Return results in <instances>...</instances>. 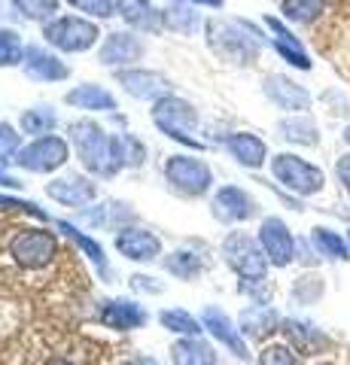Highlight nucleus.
I'll return each instance as SVG.
<instances>
[{
  "instance_id": "19",
  "label": "nucleus",
  "mask_w": 350,
  "mask_h": 365,
  "mask_svg": "<svg viewBox=\"0 0 350 365\" xmlns=\"http://www.w3.org/2000/svg\"><path fill=\"white\" fill-rule=\"evenodd\" d=\"M116 83L125 88L131 98H140V101H159L168 95V88H171V83L155 71H119Z\"/></svg>"
},
{
  "instance_id": "5",
  "label": "nucleus",
  "mask_w": 350,
  "mask_h": 365,
  "mask_svg": "<svg viewBox=\"0 0 350 365\" xmlns=\"http://www.w3.org/2000/svg\"><path fill=\"white\" fill-rule=\"evenodd\" d=\"M101 31L92 19H76V16H58L46 21L43 28V40L58 52H86L98 43Z\"/></svg>"
},
{
  "instance_id": "33",
  "label": "nucleus",
  "mask_w": 350,
  "mask_h": 365,
  "mask_svg": "<svg viewBox=\"0 0 350 365\" xmlns=\"http://www.w3.org/2000/svg\"><path fill=\"white\" fill-rule=\"evenodd\" d=\"M284 19L296 21V25H311L317 21L326 9V0H284Z\"/></svg>"
},
{
  "instance_id": "50",
  "label": "nucleus",
  "mask_w": 350,
  "mask_h": 365,
  "mask_svg": "<svg viewBox=\"0 0 350 365\" xmlns=\"http://www.w3.org/2000/svg\"><path fill=\"white\" fill-rule=\"evenodd\" d=\"M323 365H332V362H323Z\"/></svg>"
},
{
  "instance_id": "1",
  "label": "nucleus",
  "mask_w": 350,
  "mask_h": 365,
  "mask_svg": "<svg viewBox=\"0 0 350 365\" xmlns=\"http://www.w3.org/2000/svg\"><path fill=\"white\" fill-rule=\"evenodd\" d=\"M67 140L73 143L83 168L92 170L95 177H116L122 168H128L125 137L104 134V128L92 119H76L67 125Z\"/></svg>"
},
{
  "instance_id": "20",
  "label": "nucleus",
  "mask_w": 350,
  "mask_h": 365,
  "mask_svg": "<svg viewBox=\"0 0 350 365\" xmlns=\"http://www.w3.org/2000/svg\"><path fill=\"white\" fill-rule=\"evenodd\" d=\"M222 146H225V153H229L241 168H250V170L262 168L265 158H268L265 140H259L256 134H247V131L225 134V137H222Z\"/></svg>"
},
{
  "instance_id": "14",
  "label": "nucleus",
  "mask_w": 350,
  "mask_h": 365,
  "mask_svg": "<svg viewBox=\"0 0 350 365\" xmlns=\"http://www.w3.org/2000/svg\"><path fill=\"white\" fill-rule=\"evenodd\" d=\"M116 250L131 262H155L162 253V244H159V237L153 232H146V228L125 225V228H119V235H116Z\"/></svg>"
},
{
  "instance_id": "32",
  "label": "nucleus",
  "mask_w": 350,
  "mask_h": 365,
  "mask_svg": "<svg viewBox=\"0 0 350 365\" xmlns=\"http://www.w3.org/2000/svg\"><path fill=\"white\" fill-rule=\"evenodd\" d=\"M284 332L289 335V341H292V344H296L302 353H314L317 347L326 344V338L317 332V329L308 326V323H299V319H287V323H284Z\"/></svg>"
},
{
  "instance_id": "37",
  "label": "nucleus",
  "mask_w": 350,
  "mask_h": 365,
  "mask_svg": "<svg viewBox=\"0 0 350 365\" xmlns=\"http://www.w3.org/2000/svg\"><path fill=\"white\" fill-rule=\"evenodd\" d=\"M21 134L13 128V125H6V122H0V165H16V158L21 153Z\"/></svg>"
},
{
  "instance_id": "44",
  "label": "nucleus",
  "mask_w": 350,
  "mask_h": 365,
  "mask_svg": "<svg viewBox=\"0 0 350 365\" xmlns=\"http://www.w3.org/2000/svg\"><path fill=\"white\" fill-rule=\"evenodd\" d=\"M335 174H338V180H341L344 192L350 195V155H341V158H338V165H335Z\"/></svg>"
},
{
  "instance_id": "41",
  "label": "nucleus",
  "mask_w": 350,
  "mask_h": 365,
  "mask_svg": "<svg viewBox=\"0 0 350 365\" xmlns=\"http://www.w3.org/2000/svg\"><path fill=\"white\" fill-rule=\"evenodd\" d=\"M122 137H125V158H128V168H140V165H143V155H146L143 143H140L134 134H122Z\"/></svg>"
},
{
  "instance_id": "12",
  "label": "nucleus",
  "mask_w": 350,
  "mask_h": 365,
  "mask_svg": "<svg viewBox=\"0 0 350 365\" xmlns=\"http://www.w3.org/2000/svg\"><path fill=\"white\" fill-rule=\"evenodd\" d=\"M210 213L217 216L220 222L235 225V222H247V220H250V216L256 213V204H253V198L247 195L244 189L222 186L217 195H213V201H210Z\"/></svg>"
},
{
  "instance_id": "3",
  "label": "nucleus",
  "mask_w": 350,
  "mask_h": 365,
  "mask_svg": "<svg viewBox=\"0 0 350 365\" xmlns=\"http://www.w3.org/2000/svg\"><path fill=\"white\" fill-rule=\"evenodd\" d=\"M153 125L162 134H168L171 140L192 146V150H201V143L195 140V128H198V113L195 107L183 98L165 95L153 104Z\"/></svg>"
},
{
  "instance_id": "29",
  "label": "nucleus",
  "mask_w": 350,
  "mask_h": 365,
  "mask_svg": "<svg viewBox=\"0 0 350 365\" xmlns=\"http://www.w3.org/2000/svg\"><path fill=\"white\" fill-rule=\"evenodd\" d=\"M159 323L168 329V332L183 335V338H198L201 332H205L201 319H195L189 311H180V307H174V311H162L159 314Z\"/></svg>"
},
{
  "instance_id": "36",
  "label": "nucleus",
  "mask_w": 350,
  "mask_h": 365,
  "mask_svg": "<svg viewBox=\"0 0 350 365\" xmlns=\"http://www.w3.org/2000/svg\"><path fill=\"white\" fill-rule=\"evenodd\" d=\"M25 61V46L21 37L9 28H0V67H16Z\"/></svg>"
},
{
  "instance_id": "43",
  "label": "nucleus",
  "mask_w": 350,
  "mask_h": 365,
  "mask_svg": "<svg viewBox=\"0 0 350 365\" xmlns=\"http://www.w3.org/2000/svg\"><path fill=\"white\" fill-rule=\"evenodd\" d=\"M131 289H134V292L159 295L165 287H162V283H153V277H146V274H134V277H131Z\"/></svg>"
},
{
  "instance_id": "7",
  "label": "nucleus",
  "mask_w": 350,
  "mask_h": 365,
  "mask_svg": "<svg viewBox=\"0 0 350 365\" xmlns=\"http://www.w3.org/2000/svg\"><path fill=\"white\" fill-rule=\"evenodd\" d=\"M271 170H274L277 182H284L289 192H296V195H302V198L317 195V192L323 189V182H326L320 168L308 165L304 158L292 155V153H280V155L271 158Z\"/></svg>"
},
{
  "instance_id": "46",
  "label": "nucleus",
  "mask_w": 350,
  "mask_h": 365,
  "mask_svg": "<svg viewBox=\"0 0 350 365\" xmlns=\"http://www.w3.org/2000/svg\"><path fill=\"white\" fill-rule=\"evenodd\" d=\"M183 4H201V6H213V9H220V6H222V0H183Z\"/></svg>"
},
{
  "instance_id": "22",
  "label": "nucleus",
  "mask_w": 350,
  "mask_h": 365,
  "mask_svg": "<svg viewBox=\"0 0 350 365\" xmlns=\"http://www.w3.org/2000/svg\"><path fill=\"white\" fill-rule=\"evenodd\" d=\"M64 101L71 107H76V110H92V113H110V110H116V98H113L104 86H95V83H83V86L71 88L64 95Z\"/></svg>"
},
{
  "instance_id": "31",
  "label": "nucleus",
  "mask_w": 350,
  "mask_h": 365,
  "mask_svg": "<svg viewBox=\"0 0 350 365\" xmlns=\"http://www.w3.org/2000/svg\"><path fill=\"white\" fill-rule=\"evenodd\" d=\"M162 21H165V28H171L177 34H195L201 28V16L189 4H177V6L162 9Z\"/></svg>"
},
{
  "instance_id": "9",
  "label": "nucleus",
  "mask_w": 350,
  "mask_h": 365,
  "mask_svg": "<svg viewBox=\"0 0 350 365\" xmlns=\"http://www.w3.org/2000/svg\"><path fill=\"white\" fill-rule=\"evenodd\" d=\"M67 155H71V150H67L64 137L46 134V137H34L28 146H21L16 165L31 170V174H52V170H58L67 162Z\"/></svg>"
},
{
  "instance_id": "15",
  "label": "nucleus",
  "mask_w": 350,
  "mask_h": 365,
  "mask_svg": "<svg viewBox=\"0 0 350 365\" xmlns=\"http://www.w3.org/2000/svg\"><path fill=\"white\" fill-rule=\"evenodd\" d=\"M201 326H205L207 332L220 341V344L229 347L238 359H244V362L253 359L250 350H247V341H244V335H241V329L235 326L232 319L220 311V307H205V314H201Z\"/></svg>"
},
{
  "instance_id": "47",
  "label": "nucleus",
  "mask_w": 350,
  "mask_h": 365,
  "mask_svg": "<svg viewBox=\"0 0 350 365\" xmlns=\"http://www.w3.org/2000/svg\"><path fill=\"white\" fill-rule=\"evenodd\" d=\"M128 365H162L159 359H153V356H138V359H131Z\"/></svg>"
},
{
  "instance_id": "11",
  "label": "nucleus",
  "mask_w": 350,
  "mask_h": 365,
  "mask_svg": "<svg viewBox=\"0 0 350 365\" xmlns=\"http://www.w3.org/2000/svg\"><path fill=\"white\" fill-rule=\"evenodd\" d=\"M46 195L61 204V207H86L98 198V186L92 180H86L80 174H67V177H55L52 182H46Z\"/></svg>"
},
{
  "instance_id": "21",
  "label": "nucleus",
  "mask_w": 350,
  "mask_h": 365,
  "mask_svg": "<svg viewBox=\"0 0 350 365\" xmlns=\"http://www.w3.org/2000/svg\"><path fill=\"white\" fill-rule=\"evenodd\" d=\"M116 13L125 25L138 28L143 34H155V31L165 28L162 9H155L150 0H116Z\"/></svg>"
},
{
  "instance_id": "35",
  "label": "nucleus",
  "mask_w": 350,
  "mask_h": 365,
  "mask_svg": "<svg viewBox=\"0 0 350 365\" xmlns=\"http://www.w3.org/2000/svg\"><path fill=\"white\" fill-rule=\"evenodd\" d=\"M9 4L28 21H52L58 13V0H9Z\"/></svg>"
},
{
  "instance_id": "4",
  "label": "nucleus",
  "mask_w": 350,
  "mask_h": 365,
  "mask_svg": "<svg viewBox=\"0 0 350 365\" xmlns=\"http://www.w3.org/2000/svg\"><path fill=\"white\" fill-rule=\"evenodd\" d=\"M222 256H225V265L241 277V283H265V274H268L271 262L265 256L262 244L253 241L250 235L232 232L222 241Z\"/></svg>"
},
{
  "instance_id": "26",
  "label": "nucleus",
  "mask_w": 350,
  "mask_h": 365,
  "mask_svg": "<svg viewBox=\"0 0 350 365\" xmlns=\"http://www.w3.org/2000/svg\"><path fill=\"white\" fill-rule=\"evenodd\" d=\"M277 134L289 143L299 146H317L320 143V128L311 116H287L277 122Z\"/></svg>"
},
{
  "instance_id": "18",
  "label": "nucleus",
  "mask_w": 350,
  "mask_h": 365,
  "mask_svg": "<svg viewBox=\"0 0 350 365\" xmlns=\"http://www.w3.org/2000/svg\"><path fill=\"white\" fill-rule=\"evenodd\" d=\"M98 317L107 329H116V332H131V329H140L146 323V311L140 304H134L128 299H110L101 302Z\"/></svg>"
},
{
  "instance_id": "27",
  "label": "nucleus",
  "mask_w": 350,
  "mask_h": 365,
  "mask_svg": "<svg viewBox=\"0 0 350 365\" xmlns=\"http://www.w3.org/2000/svg\"><path fill=\"white\" fill-rule=\"evenodd\" d=\"M19 125H21V131L25 134L46 137V134H52L55 125H58V116H55V110L49 104H43V107H31V110L21 113Z\"/></svg>"
},
{
  "instance_id": "28",
  "label": "nucleus",
  "mask_w": 350,
  "mask_h": 365,
  "mask_svg": "<svg viewBox=\"0 0 350 365\" xmlns=\"http://www.w3.org/2000/svg\"><path fill=\"white\" fill-rule=\"evenodd\" d=\"M165 271L180 280H195L198 274L205 271V262H201L198 253H192V250H174V253L165 259Z\"/></svg>"
},
{
  "instance_id": "17",
  "label": "nucleus",
  "mask_w": 350,
  "mask_h": 365,
  "mask_svg": "<svg viewBox=\"0 0 350 365\" xmlns=\"http://www.w3.org/2000/svg\"><path fill=\"white\" fill-rule=\"evenodd\" d=\"M143 52H146L143 43L134 37V34L119 31V34H110V37L104 40L98 58H101V64H104V67H128L134 61H140Z\"/></svg>"
},
{
  "instance_id": "13",
  "label": "nucleus",
  "mask_w": 350,
  "mask_h": 365,
  "mask_svg": "<svg viewBox=\"0 0 350 365\" xmlns=\"http://www.w3.org/2000/svg\"><path fill=\"white\" fill-rule=\"evenodd\" d=\"M265 98L271 101L274 107L287 110V113H302V110H311V91L292 83V79L280 76V73H271L265 76Z\"/></svg>"
},
{
  "instance_id": "30",
  "label": "nucleus",
  "mask_w": 350,
  "mask_h": 365,
  "mask_svg": "<svg viewBox=\"0 0 350 365\" xmlns=\"http://www.w3.org/2000/svg\"><path fill=\"white\" fill-rule=\"evenodd\" d=\"M58 228L64 232V237H71V241H73L76 247H80L88 259L95 262V268H98V271L107 277V256H104V250H101V244H98V241H92V237H88V235H83V232H80V228H76L73 222H64V220H61V222H58Z\"/></svg>"
},
{
  "instance_id": "49",
  "label": "nucleus",
  "mask_w": 350,
  "mask_h": 365,
  "mask_svg": "<svg viewBox=\"0 0 350 365\" xmlns=\"http://www.w3.org/2000/svg\"><path fill=\"white\" fill-rule=\"evenodd\" d=\"M344 143L350 146V125H347V128H344Z\"/></svg>"
},
{
  "instance_id": "38",
  "label": "nucleus",
  "mask_w": 350,
  "mask_h": 365,
  "mask_svg": "<svg viewBox=\"0 0 350 365\" xmlns=\"http://www.w3.org/2000/svg\"><path fill=\"white\" fill-rule=\"evenodd\" d=\"M271 43H274V49H277L280 58H287L292 67H299V71H311V58L304 55L302 43H299L296 37H292V40H280V37H274Z\"/></svg>"
},
{
  "instance_id": "45",
  "label": "nucleus",
  "mask_w": 350,
  "mask_h": 365,
  "mask_svg": "<svg viewBox=\"0 0 350 365\" xmlns=\"http://www.w3.org/2000/svg\"><path fill=\"white\" fill-rule=\"evenodd\" d=\"M0 186H6V189H21V182H19L16 177H9V174H6V168L0 165Z\"/></svg>"
},
{
  "instance_id": "6",
  "label": "nucleus",
  "mask_w": 350,
  "mask_h": 365,
  "mask_svg": "<svg viewBox=\"0 0 350 365\" xmlns=\"http://www.w3.org/2000/svg\"><path fill=\"white\" fill-rule=\"evenodd\" d=\"M9 256H13L19 268L37 271V268H46L58 256V244H55V235L46 232V228H21L9 241Z\"/></svg>"
},
{
  "instance_id": "34",
  "label": "nucleus",
  "mask_w": 350,
  "mask_h": 365,
  "mask_svg": "<svg viewBox=\"0 0 350 365\" xmlns=\"http://www.w3.org/2000/svg\"><path fill=\"white\" fill-rule=\"evenodd\" d=\"M311 241H314V247L320 250V256H326V259H341V262L350 259L347 241L338 232H329V228H314Z\"/></svg>"
},
{
  "instance_id": "10",
  "label": "nucleus",
  "mask_w": 350,
  "mask_h": 365,
  "mask_svg": "<svg viewBox=\"0 0 350 365\" xmlns=\"http://www.w3.org/2000/svg\"><path fill=\"white\" fill-rule=\"evenodd\" d=\"M256 241L262 244L265 256L274 268H287L289 262L296 259V237H292V232L287 228V222L280 220V216H268V220H262Z\"/></svg>"
},
{
  "instance_id": "25",
  "label": "nucleus",
  "mask_w": 350,
  "mask_h": 365,
  "mask_svg": "<svg viewBox=\"0 0 350 365\" xmlns=\"http://www.w3.org/2000/svg\"><path fill=\"white\" fill-rule=\"evenodd\" d=\"M174 365H217V353L201 338H180L171 344Z\"/></svg>"
},
{
  "instance_id": "23",
  "label": "nucleus",
  "mask_w": 350,
  "mask_h": 365,
  "mask_svg": "<svg viewBox=\"0 0 350 365\" xmlns=\"http://www.w3.org/2000/svg\"><path fill=\"white\" fill-rule=\"evenodd\" d=\"M277 314L271 311L268 304H250V307H244L241 311V317H238V329H241V335H247V338H256V341H262V338H268L271 332L277 329Z\"/></svg>"
},
{
  "instance_id": "2",
  "label": "nucleus",
  "mask_w": 350,
  "mask_h": 365,
  "mask_svg": "<svg viewBox=\"0 0 350 365\" xmlns=\"http://www.w3.org/2000/svg\"><path fill=\"white\" fill-rule=\"evenodd\" d=\"M207 46L220 55L222 61L232 64H250L259 55V34L247 21H222L210 19L207 25Z\"/></svg>"
},
{
  "instance_id": "40",
  "label": "nucleus",
  "mask_w": 350,
  "mask_h": 365,
  "mask_svg": "<svg viewBox=\"0 0 350 365\" xmlns=\"http://www.w3.org/2000/svg\"><path fill=\"white\" fill-rule=\"evenodd\" d=\"M256 365H299V359L292 356V350L284 347V344H271L265 347L262 353H259Z\"/></svg>"
},
{
  "instance_id": "42",
  "label": "nucleus",
  "mask_w": 350,
  "mask_h": 365,
  "mask_svg": "<svg viewBox=\"0 0 350 365\" xmlns=\"http://www.w3.org/2000/svg\"><path fill=\"white\" fill-rule=\"evenodd\" d=\"M0 207H6V210H25V213H31V216H37V220H46V213H43L37 204H31V201H19V198L0 195Z\"/></svg>"
},
{
  "instance_id": "39",
  "label": "nucleus",
  "mask_w": 350,
  "mask_h": 365,
  "mask_svg": "<svg viewBox=\"0 0 350 365\" xmlns=\"http://www.w3.org/2000/svg\"><path fill=\"white\" fill-rule=\"evenodd\" d=\"M67 4L76 6L86 16H92V19H110V16H116V0H67Z\"/></svg>"
},
{
  "instance_id": "24",
  "label": "nucleus",
  "mask_w": 350,
  "mask_h": 365,
  "mask_svg": "<svg viewBox=\"0 0 350 365\" xmlns=\"http://www.w3.org/2000/svg\"><path fill=\"white\" fill-rule=\"evenodd\" d=\"M76 220L92 225V228H119L122 222H131L134 213L128 210V204H122V201H104L92 210H80Z\"/></svg>"
},
{
  "instance_id": "8",
  "label": "nucleus",
  "mask_w": 350,
  "mask_h": 365,
  "mask_svg": "<svg viewBox=\"0 0 350 365\" xmlns=\"http://www.w3.org/2000/svg\"><path fill=\"white\" fill-rule=\"evenodd\" d=\"M165 177L168 182L186 198H198L213 186L210 168L195 155H171L165 162Z\"/></svg>"
},
{
  "instance_id": "16",
  "label": "nucleus",
  "mask_w": 350,
  "mask_h": 365,
  "mask_svg": "<svg viewBox=\"0 0 350 365\" xmlns=\"http://www.w3.org/2000/svg\"><path fill=\"white\" fill-rule=\"evenodd\" d=\"M21 71L37 83H61V79L71 76V67H67L58 55H52L40 46H28L25 49V61H21Z\"/></svg>"
},
{
  "instance_id": "48",
  "label": "nucleus",
  "mask_w": 350,
  "mask_h": 365,
  "mask_svg": "<svg viewBox=\"0 0 350 365\" xmlns=\"http://www.w3.org/2000/svg\"><path fill=\"white\" fill-rule=\"evenodd\" d=\"M49 365H73V362H67V359H55V362H49Z\"/></svg>"
}]
</instances>
